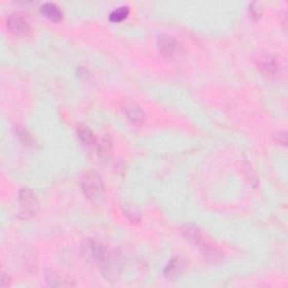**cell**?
Returning <instances> with one entry per match:
<instances>
[{"label":"cell","instance_id":"ba28073f","mask_svg":"<svg viewBox=\"0 0 288 288\" xmlns=\"http://www.w3.org/2000/svg\"><path fill=\"white\" fill-rule=\"evenodd\" d=\"M181 231H183V236L188 241H190L191 243L198 245L199 248H202V246L207 242L206 239H205V237H204V234L202 233V231L195 225L187 224L183 227V230Z\"/></svg>","mask_w":288,"mask_h":288},{"label":"cell","instance_id":"7c38bea8","mask_svg":"<svg viewBox=\"0 0 288 288\" xmlns=\"http://www.w3.org/2000/svg\"><path fill=\"white\" fill-rule=\"evenodd\" d=\"M181 272V262L179 258H172L164 268V276L169 280H174L178 277Z\"/></svg>","mask_w":288,"mask_h":288},{"label":"cell","instance_id":"8992f818","mask_svg":"<svg viewBox=\"0 0 288 288\" xmlns=\"http://www.w3.org/2000/svg\"><path fill=\"white\" fill-rule=\"evenodd\" d=\"M6 24L9 31L15 34L16 36H26L31 32V25L29 23L25 20V17L21 14H11L7 17Z\"/></svg>","mask_w":288,"mask_h":288},{"label":"cell","instance_id":"30bf717a","mask_svg":"<svg viewBox=\"0 0 288 288\" xmlns=\"http://www.w3.org/2000/svg\"><path fill=\"white\" fill-rule=\"evenodd\" d=\"M41 13L46 18L52 22H60L63 18V14L61 9L53 3H45L41 6Z\"/></svg>","mask_w":288,"mask_h":288},{"label":"cell","instance_id":"9a60e30c","mask_svg":"<svg viewBox=\"0 0 288 288\" xmlns=\"http://www.w3.org/2000/svg\"><path fill=\"white\" fill-rule=\"evenodd\" d=\"M16 133H17V138H18L25 145H31L32 144L31 135L28 134V132L25 130V128H23L21 126H17L16 127Z\"/></svg>","mask_w":288,"mask_h":288},{"label":"cell","instance_id":"7a4b0ae2","mask_svg":"<svg viewBox=\"0 0 288 288\" xmlns=\"http://www.w3.org/2000/svg\"><path fill=\"white\" fill-rule=\"evenodd\" d=\"M82 254L85 255L88 260L97 263H104L107 259V249L105 245L97 240L89 239L84 242L81 246Z\"/></svg>","mask_w":288,"mask_h":288},{"label":"cell","instance_id":"9c48e42d","mask_svg":"<svg viewBox=\"0 0 288 288\" xmlns=\"http://www.w3.org/2000/svg\"><path fill=\"white\" fill-rule=\"evenodd\" d=\"M77 134L82 145L86 146L88 149H96L97 139L90 128H88L85 125H80L77 128Z\"/></svg>","mask_w":288,"mask_h":288},{"label":"cell","instance_id":"e0dca14e","mask_svg":"<svg viewBox=\"0 0 288 288\" xmlns=\"http://www.w3.org/2000/svg\"><path fill=\"white\" fill-rule=\"evenodd\" d=\"M275 139L279 144H283V145L287 144V133L286 132H279L277 135H276Z\"/></svg>","mask_w":288,"mask_h":288},{"label":"cell","instance_id":"8fae6325","mask_svg":"<svg viewBox=\"0 0 288 288\" xmlns=\"http://www.w3.org/2000/svg\"><path fill=\"white\" fill-rule=\"evenodd\" d=\"M96 149L98 151V155L104 159H107L111 156V152H113V142H111L108 135L105 134L103 137L99 138V140H97Z\"/></svg>","mask_w":288,"mask_h":288},{"label":"cell","instance_id":"3957f363","mask_svg":"<svg viewBox=\"0 0 288 288\" xmlns=\"http://www.w3.org/2000/svg\"><path fill=\"white\" fill-rule=\"evenodd\" d=\"M18 203L21 206V215L24 217H33L39 210V199L33 190L29 188H23L18 195Z\"/></svg>","mask_w":288,"mask_h":288},{"label":"cell","instance_id":"4fadbf2b","mask_svg":"<svg viewBox=\"0 0 288 288\" xmlns=\"http://www.w3.org/2000/svg\"><path fill=\"white\" fill-rule=\"evenodd\" d=\"M130 15V8L127 6H121V7L114 9L109 14V20L111 22H123Z\"/></svg>","mask_w":288,"mask_h":288},{"label":"cell","instance_id":"2e32d148","mask_svg":"<svg viewBox=\"0 0 288 288\" xmlns=\"http://www.w3.org/2000/svg\"><path fill=\"white\" fill-rule=\"evenodd\" d=\"M125 215L128 220H130L131 223L133 224H139L140 221H141V216L139 213H137L135 210H131V209H127L125 212Z\"/></svg>","mask_w":288,"mask_h":288},{"label":"cell","instance_id":"277c9868","mask_svg":"<svg viewBox=\"0 0 288 288\" xmlns=\"http://www.w3.org/2000/svg\"><path fill=\"white\" fill-rule=\"evenodd\" d=\"M256 64L262 74L270 79H276L280 74V64L277 59L270 54H261L257 57Z\"/></svg>","mask_w":288,"mask_h":288},{"label":"cell","instance_id":"5bb4252c","mask_svg":"<svg viewBox=\"0 0 288 288\" xmlns=\"http://www.w3.org/2000/svg\"><path fill=\"white\" fill-rule=\"evenodd\" d=\"M48 283L50 286H59V287H62V286H70V285H72L71 283H68L67 279H63L62 277H60L57 274H49L48 275Z\"/></svg>","mask_w":288,"mask_h":288},{"label":"cell","instance_id":"52a82bcc","mask_svg":"<svg viewBox=\"0 0 288 288\" xmlns=\"http://www.w3.org/2000/svg\"><path fill=\"white\" fill-rule=\"evenodd\" d=\"M123 113L134 125L143 124V122L145 121V114L143 113V110L134 103H126L123 106Z\"/></svg>","mask_w":288,"mask_h":288},{"label":"cell","instance_id":"5b68a950","mask_svg":"<svg viewBox=\"0 0 288 288\" xmlns=\"http://www.w3.org/2000/svg\"><path fill=\"white\" fill-rule=\"evenodd\" d=\"M157 49L161 55L171 57L177 55L180 51V45L178 41L171 35L160 34L157 37Z\"/></svg>","mask_w":288,"mask_h":288},{"label":"cell","instance_id":"6da1fadb","mask_svg":"<svg viewBox=\"0 0 288 288\" xmlns=\"http://www.w3.org/2000/svg\"><path fill=\"white\" fill-rule=\"evenodd\" d=\"M82 191L85 196L92 203H101L105 198V184L104 180L95 170H88L82 176L81 180Z\"/></svg>","mask_w":288,"mask_h":288}]
</instances>
